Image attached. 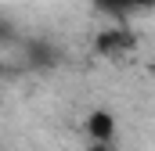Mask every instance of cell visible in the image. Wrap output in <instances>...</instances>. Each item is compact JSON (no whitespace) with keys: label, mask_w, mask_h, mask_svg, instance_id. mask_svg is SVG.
<instances>
[{"label":"cell","mask_w":155,"mask_h":151,"mask_svg":"<svg viewBox=\"0 0 155 151\" xmlns=\"http://www.w3.org/2000/svg\"><path fill=\"white\" fill-rule=\"evenodd\" d=\"M11 36H15V29H11V25L0 18V43H4V40H11Z\"/></svg>","instance_id":"5b68a950"},{"label":"cell","mask_w":155,"mask_h":151,"mask_svg":"<svg viewBox=\"0 0 155 151\" xmlns=\"http://www.w3.org/2000/svg\"><path fill=\"white\" fill-rule=\"evenodd\" d=\"M101 14H112V18H126V14H137V11H148L155 7V0H90Z\"/></svg>","instance_id":"277c9868"},{"label":"cell","mask_w":155,"mask_h":151,"mask_svg":"<svg viewBox=\"0 0 155 151\" xmlns=\"http://www.w3.org/2000/svg\"><path fill=\"white\" fill-rule=\"evenodd\" d=\"M61 61V50L51 43V40H25L22 43V69L29 72H47Z\"/></svg>","instance_id":"7a4b0ae2"},{"label":"cell","mask_w":155,"mask_h":151,"mask_svg":"<svg viewBox=\"0 0 155 151\" xmlns=\"http://www.w3.org/2000/svg\"><path fill=\"white\" fill-rule=\"evenodd\" d=\"M87 151H116V144H90Z\"/></svg>","instance_id":"8992f818"},{"label":"cell","mask_w":155,"mask_h":151,"mask_svg":"<svg viewBox=\"0 0 155 151\" xmlns=\"http://www.w3.org/2000/svg\"><path fill=\"white\" fill-rule=\"evenodd\" d=\"M134 47H137V36H134L126 25L101 29V33L94 36V50H97L101 58H123V54H130Z\"/></svg>","instance_id":"6da1fadb"},{"label":"cell","mask_w":155,"mask_h":151,"mask_svg":"<svg viewBox=\"0 0 155 151\" xmlns=\"http://www.w3.org/2000/svg\"><path fill=\"white\" fill-rule=\"evenodd\" d=\"M83 133L90 137V144H116V115L105 108H94L83 122Z\"/></svg>","instance_id":"3957f363"}]
</instances>
